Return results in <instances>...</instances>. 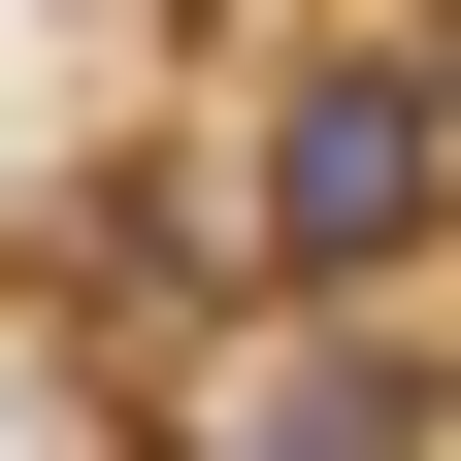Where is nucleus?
<instances>
[{
  "label": "nucleus",
  "instance_id": "1",
  "mask_svg": "<svg viewBox=\"0 0 461 461\" xmlns=\"http://www.w3.org/2000/svg\"><path fill=\"white\" fill-rule=\"evenodd\" d=\"M132 198H165V330L429 297V264H461V0H330V33H264Z\"/></svg>",
  "mask_w": 461,
  "mask_h": 461
}]
</instances>
